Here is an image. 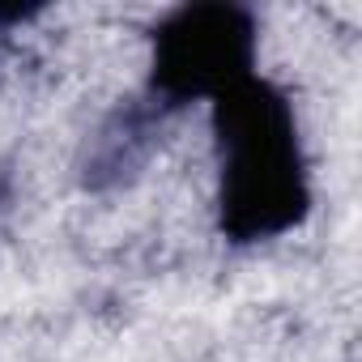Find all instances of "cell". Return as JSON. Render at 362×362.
I'll return each mask as SVG.
<instances>
[{
	"mask_svg": "<svg viewBox=\"0 0 362 362\" xmlns=\"http://www.w3.org/2000/svg\"><path fill=\"white\" fill-rule=\"evenodd\" d=\"M252 22L226 5H201L175 13L153 52V86L162 98L184 103L201 94H226L247 77Z\"/></svg>",
	"mask_w": 362,
	"mask_h": 362,
	"instance_id": "7a4b0ae2",
	"label": "cell"
},
{
	"mask_svg": "<svg viewBox=\"0 0 362 362\" xmlns=\"http://www.w3.org/2000/svg\"><path fill=\"white\" fill-rule=\"evenodd\" d=\"M218 136L226 149L222 222L235 239H264L298 222L307 205L294 115L264 81H235L218 94Z\"/></svg>",
	"mask_w": 362,
	"mask_h": 362,
	"instance_id": "6da1fadb",
	"label": "cell"
}]
</instances>
